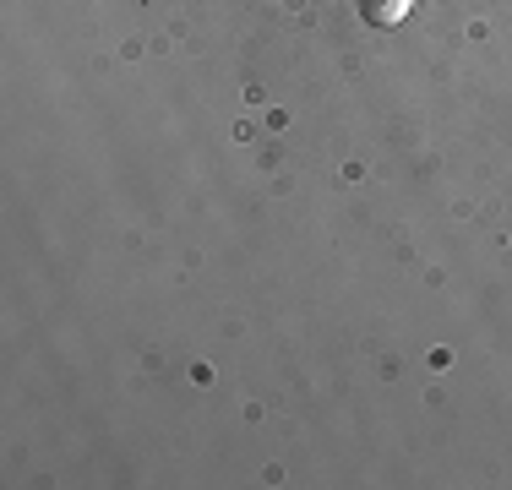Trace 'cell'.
I'll list each match as a JSON object with an SVG mask.
<instances>
[{
  "mask_svg": "<svg viewBox=\"0 0 512 490\" xmlns=\"http://www.w3.org/2000/svg\"><path fill=\"white\" fill-rule=\"evenodd\" d=\"M414 0H360V17L371 22V28H398V22L409 17Z\"/></svg>",
  "mask_w": 512,
  "mask_h": 490,
  "instance_id": "1",
  "label": "cell"
}]
</instances>
